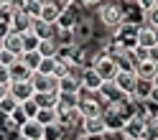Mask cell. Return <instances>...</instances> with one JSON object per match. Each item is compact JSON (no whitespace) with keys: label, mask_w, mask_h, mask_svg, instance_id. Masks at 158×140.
<instances>
[{"label":"cell","mask_w":158,"mask_h":140,"mask_svg":"<svg viewBox=\"0 0 158 140\" xmlns=\"http://www.w3.org/2000/svg\"><path fill=\"white\" fill-rule=\"evenodd\" d=\"M123 138L125 140H143L148 135V122H145V117L143 115H133L130 120H125V125H123Z\"/></svg>","instance_id":"cell-1"},{"label":"cell","mask_w":158,"mask_h":140,"mask_svg":"<svg viewBox=\"0 0 158 140\" xmlns=\"http://www.w3.org/2000/svg\"><path fill=\"white\" fill-rule=\"evenodd\" d=\"M92 69L102 76V82H105V84H107V82H112V79L117 76V72H120V69H117V64H115V59H112V56H107V54H97V59L92 61Z\"/></svg>","instance_id":"cell-2"},{"label":"cell","mask_w":158,"mask_h":140,"mask_svg":"<svg viewBox=\"0 0 158 140\" xmlns=\"http://www.w3.org/2000/svg\"><path fill=\"white\" fill-rule=\"evenodd\" d=\"M100 21L107 28H117V26L125 21V8L120 3H105L102 10H100Z\"/></svg>","instance_id":"cell-3"},{"label":"cell","mask_w":158,"mask_h":140,"mask_svg":"<svg viewBox=\"0 0 158 140\" xmlns=\"http://www.w3.org/2000/svg\"><path fill=\"white\" fill-rule=\"evenodd\" d=\"M135 82H138V74H135V72H117V76L112 79L115 89H117V92H120L123 97H133Z\"/></svg>","instance_id":"cell-4"},{"label":"cell","mask_w":158,"mask_h":140,"mask_svg":"<svg viewBox=\"0 0 158 140\" xmlns=\"http://www.w3.org/2000/svg\"><path fill=\"white\" fill-rule=\"evenodd\" d=\"M31 87H33V92H59V79L54 74H38V72H33Z\"/></svg>","instance_id":"cell-5"},{"label":"cell","mask_w":158,"mask_h":140,"mask_svg":"<svg viewBox=\"0 0 158 140\" xmlns=\"http://www.w3.org/2000/svg\"><path fill=\"white\" fill-rule=\"evenodd\" d=\"M79 130H82V135H102L107 133V125H105V117L102 115H94V117H82V122H79Z\"/></svg>","instance_id":"cell-6"},{"label":"cell","mask_w":158,"mask_h":140,"mask_svg":"<svg viewBox=\"0 0 158 140\" xmlns=\"http://www.w3.org/2000/svg\"><path fill=\"white\" fill-rule=\"evenodd\" d=\"M31 28H33V15H28L23 8L13 10V15H10V31H15V33H28Z\"/></svg>","instance_id":"cell-7"},{"label":"cell","mask_w":158,"mask_h":140,"mask_svg":"<svg viewBox=\"0 0 158 140\" xmlns=\"http://www.w3.org/2000/svg\"><path fill=\"white\" fill-rule=\"evenodd\" d=\"M102 76L94 72L92 66H84L82 69V92H100L102 89Z\"/></svg>","instance_id":"cell-8"},{"label":"cell","mask_w":158,"mask_h":140,"mask_svg":"<svg viewBox=\"0 0 158 140\" xmlns=\"http://www.w3.org/2000/svg\"><path fill=\"white\" fill-rule=\"evenodd\" d=\"M61 13H64V8L59 5V3H54V0H46V3L41 5V13H38V18H41V21H46V23H51V26H56L59 18H61Z\"/></svg>","instance_id":"cell-9"},{"label":"cell","mask_w":158,"mask_h":140,"mask_svg":"<svg viewBox=\"0 0 158 140\" xmlns=\"http://www.w3.org/2000/svg\"><path fill=\"white\" fill-rule=\"evenodd\" d=\"M82 122L79 109H56V125H61L64 130H72Z\"/></svg>","instance_id":"cell-10"},{"label":"cell","mask_w":158,"mask_h":140,"mask_svg":"<svg viewBox=\"0 0 158 140\" xmlns=\"http://www.w3.org/2000/svg\"><path fill=\"white\" fill-rule=\"evenodd\" d=\"M8 94L15 97L18 105H21V102H26V99H31L36 92H33L31 82H10V87H8Z\"/></svg>","instance_id":"cell-11"},{"label":"cell","mask_w":158,"mask_h":140,"mask_svg":"<svg viewBox=\"0 0 158 140\" xmlns=\"http://www.w3.org/2000/svg\"><path fill=\"white\" fill-rule=\"evenodd\" d=\"M156 43H158V28L143 23L140 28H138V46H143V48H153Z\"/></svg>","instance_id":"cell-12"},{"label":"cell","mask_w":158,"mask_h":140,"mask_svg":"<svg viewBox=\"0 0 158 140\" xmlns=\"http://www.w3.org/2000/svg\"><path fill=\"white\" fill-rule=\"evenodd\" d=\"M18 135L23 140H41L44 138V125L38 120H26L21 125V130H18Z\"/></svg>","instance_id":"cell-13"},{"label":"cell","mask_w":158,"mask_h":140,"mask_svg":"<svg viewBox=\"0 0 158 140\" xmlns=\"http://www.w3.org/2000/svg\"><path fill=\"white\" fill-rule=\"evenodd\" d=\"M3 48H5V51H10V54H15V56H23V33L10 31V33L3 38Z\"/></svg>","instance_id":"cell-14"},{"label":"cell","mask_w":158,"mask_h":140,"mask_svg":"<svg viewBox=\"0 0 158 140\" xmlns=\"http://www.w3.org/2000/svg\"><path fill=\"white\" fill-rule=\"evenodd\" d=\"M151 92H153V79H140L138 76V82H135V89H133V97L130 99H135V102H148V97H151Z\"/></svg>","instance_id":"cell-15"},{"label":"cell","mask_w":158,"mask_h":140,"mask_svg":"<svg viewBox=\"0 0 158 140\" xmlns=\"http://www.w3.org/2000/svg\"><path fill=\"white\" fill-rule=\"evenodd\" d=\"M31 31L38 36V41H46V38H56V26L41 21V18H33V28Z\"/></svg>","instance_id":"cell-16"},{"label":"cell","mask_w":158,"mask_h":140,"mask_svg":"<svg viewBox=\"0 0 158 140\" xmlns=\"http://www.w3.org/2000/svg\"><path fill=\"white\" fill-rule=\"evenodd\" d=\"M79 107V92H59L56 109H77Z\"/></svg>","instance_id":"cell-17"},{"label":"cell","mask_w":158,"mask_h":140,"mask_svg":"<svg viewBox=\"0 0 158 140\" xmlns=\"http://www.w3.org/2000/svg\"><path fill=\"white\" fill-rule=\"evenodd\" d=\"M8 69H10L13 82H31V76H33V72H31V69H28V66L21 61V59H18L13 66H8Z\"/></svg>","instance_id":"cell-18"},{"label":"cell","mask_w":158,"mask_h":140,"mask_svg":"<svg viewBox=\"0 0 158 140\" xmlns=\"http://www.w3.org/2000/svg\"><path fill=\"white\" fill-rule=\"evenodd\" d=\"M135 74L140 76V79H156V74H158V64L156 61H140V64H135Z\"/></svg>","instance_id":"cell-19"},{"label":"cell","mask_w":158,"mask_h":140,"mask_svg":"<svg viewBox=\"0 0 158 140\" xmlns=\"http://www.w3.org/2000/svg\"><path fill=\"white\" fill-rule=\"evenodd\" d=\"M36 51L41 54V59H51V56H56V51H59V43H56V38H46V41H41Z\"/></svg>","instance_id":"cell-20"},{"label":"cell","mask_w":158,"mask_h":140,"mask_svg":"<svg viewBox=\"0 0 158 140\" xmlns=\"http://www.w3.org/2000/svg\"><path fill=\"white\" fill-rule=\"evenodd\" d=\"M56 97H59V92H36L33 94L38 107H56Z\"/></svg>","instance_id":"cell-21"},{"label":"cell","mask_w":158,"mask_h":140,"mask_svg":"<svg viewBox=\"0 0 158 140\" xmlns=\"http://www.w3.org/2000/svg\"><path fill=\"white\" fill-rule=\"evenodd\" d=\"M36 120L44 127L46 125H54L56 122V107H41V109H38V115H36Z\"/></svg>","instance_id":"cell-22"},{"label":"cell","mask_w":158,"mask_h":140,"mask_svg":"<svg viewBox=\"0 0 158 140\" xmlns=\"http://www.w3.org/2000/svg\"><path fill=\"white\" fill-rule=\"evenodd\" d=\"M61 138H64V127L61 125L54 122V125H46L44 127V138L41 140H61Z\"/></svg>","instance_id":"cell-23"},{"label":"cell","mask_w":158,"mask_h":140,"mask_svg":"<svg viewBox=\"0 0 158 140\" xmlns=\"http://www.w3.org/2000/svg\"><path fill=\"white\" fill-rule=\"evenodd\" d=\"M21 61H23L28 69H31V72H36L38 64H41V54H38V51H26V54L21 56Z\"/></svg>","instance_id":"cell-24"},{"label":"cell","mask_w":158,"mask_h":140,"mask_svg":"<svg viewBox=\"0 0 158 140\" xmlns=\"http://www.w3.org/2000/svg\"><path fill=\"white\" fill-rule=\"evenodd\" d=\"M38 109H41V107L36 105V99H33V97H31V99H26V102H21V112H23L28 120H36Z\"/></svg>","instance_id":"cell-25"},{"label":"cell","mask_w":158,"mask_h":140,"mask_svg":"<svg viewBox=\"0 0 158 140\" xmlns=\"http://www.w3.org/2000/svg\"><path fill=\"white\" fill-rule=\"evenodd\" d=\"M18 107H21V105H18V99H15V97H10V94H5L3 99H0V112H8V115H13Z\"/></svg>","instance_id":"cell-26"},{"label":"cell","mask_w":158,"mask_h":140,"mask_svg":"<svg viewBox=\"0 0 158 140\" xmlns=\"http://www.w3.org/2000/svg\"><path fill=\"white\" fill-rule=\"evenodd\" d=\"M56 64H59L56 56H51V59H41V64H38L36 72H38V74H54V72H56Z\"/></svg>","instance_id":"cell-27"},{"label":"cell","mask_w":158,"mask_h":140,"mask_svg":"<svg viewBox=\"0 0 158 140\" xmlns=\"http://www.w3.org/2000/svg\"><path fill=\"white\" fill-rule=\"evenodd\" d=\"M38 43H41V41H38V36H36L33 31L23 33V54H26V51H36V48H38Z\"/></svg>","instance_id":"cell-28"},{"label":"cell","mask_w":158,"mask_h":140,"mask_svg":"<svg viewBox=\"0 0 158 140\" xmlns=\"http://www.w3.org/2000/svg\"><path fill=\"white\" fill-rule=\"evenodd\" d=\"M130 54H133V61H135V64H140V61H148V59H151V51H148V48H143V46H135Z\"/></svg>","instance_id":"cell-29"},{"label":"cell","mask_w":158,"mask_h":140,"mask_svg":"<svg viewBox=\"0 0 158 140\" xmlns=\"http://www.w3.org/2000/svg\"><path fill=\"white\" fill-rule=\"evenodd\" d=\"M143 15H145V23H148V26H153V28H158V3H156V5L151 8V10H145Z\"/></svg>","instance_id":"cell-30"},{"label":"cell","mask_w":158,"mask_h":140,"mask_svg":"<svg viewBox=\"0 0 158 140\" xmlns=\"http://www.w3.org/2000/svg\"><path fill=\"white\" fill-rule=\"evenodd\" d=\"M18 59H21V56H15V54H10V51H5V48L0 51V64H3V66H13Z\"/></svg>","instance_id":"cell-31"},{"label":"cell","mask_w":158,"mask_h":140,"mask_svg":"<svg viewBox=\"0 0 158 140\" xmlns=\"http://www.w3.org/2000/svg\"><path fill=\"white\" fill-rule=\"evenodd\" d=\"M26 120H28V117H26V115L21 112V107H18V109H15V112L10 115V122H13V127H18V130H21V125L26 122Z\"/></svg>","instance_id":"cell-32"},{"label":"cell","mask_w":158,"mask_h":140,"mask_svg":"<svg viewBox=\"0 0 158 140\" xmlns=\"http://www.w3.org/2000/svg\"><path fill=\"white\" fill-rule=\"evenodd\" d=\"M10 82H13V76H10V69L0 64V84H3V87H10Z\"/></svg>","instance_id":"cell-33"},{"label":"cell","mask_w":158,"mask_h":140,"mask_svg":"<svg viewBox=\"0 0 158 140\" xmlns=\"http://www.w3.org/2000/svg\"><path fill=\"white\" fill-rule=\"evenodd\" d=\"M10 33V18H0V46H3V38Z\"/></svg>","instance_id":"cell-34"},{"label":"cell","mask_w":158,"mask_h":140,"mask_svg":"<svg viewBox=\"0 0 158 140\" xmlns=\"http://www.w3.org/2000/svg\"><path fill=\"white\" fill-rule=\"evenodd\" d=\"M135 3H138V8H140V10L145 13V10H151V8L158 3V0H135Z\"/></svg>","instance_id":"cell-35"},{"label":"cell","mask_w":158,"mask_h":140,"mask_svg":"<svg viewBox=\"0 0 158 140\" xmlns=\"http://www.w3.org/2000/svg\"><path fill=\"white\" fill-rule=\"evenodd\" d=\"M148 102H151L153 107H158V87L153 84V92H151V97H148Z\"/></svg>","instance_id":"cell-36"},{"label":"cell","mask_w":158,"mask_h":140,"mask_svg":"<svg viewBox=\"0 0 158 140\" xmlns=\"http://www.w3.org/2000/svg\"><path fill=\"white\" fill-rule=\"evenodd\" d=\"M54 3H59V5H61L64 10H66V8H72V5L77 3V0H54Z\"/></svg>","instance_id":"cell-37"},{"label":"cell","mask_w":158,"mask_h":140,"mask_svg":"<svg viewBox=\"0 0 158 140\" xmlns=\"http://www.w3.org/2000/svg\"><path fill=\"white\" fill-rule=\"evenodd\" d=\"M148 51H151V61H156V64H158V43H156L153 48H148Z\"/></svg>","instance_id":"cell-38"},{"label":"cell","mask_w":158,"mask_h":140,"mask_svg":"<svg viewBox=\"0 0 158 140\" xmlns=\"http://www.w3.org/2000/svg\"><path fill=\"white\" fill-rule=\"evenodd\" d=\"M84 140H107V133H102V135H87Z\"/></svg>","instance_id":"cell-39"},{"label":"cell","mask_w":158,"mask_h":140,"mask_svg":"<svg viewBox=\"0 0 158 140\" xmlns=\"http://www.w3.org/2000/svg\"><path fill=\"white\" fill-rule=\"evenodd\" d=\"M82 3H84V5H100L102 0H82Z\"/></svg>","instance_id":"cell-40"},{"label":"cell","mask_w":158,"mask_h":140,"mask_svg":"<svg viewBox=\"0 0 158 140\" xmlns=\"http://www.w3.org/2000/svg\"><path fill=\"white\" fill-rule=\"evenodd\" d=\"M5 94H8V87H3V84H0V99H3Z\"/></svg>","instance_id":"cell-41"},{"label":"cell","mask_w":158,"mask_h":140,"mask_svg":"<svg viewBox=\"0 0 158 140\" xmlns=\"http://www.w3.org/2000/svg\"><path fill=\"white\" fill-rule=\"evenodd\" d=\"M0 51H3V46H0Z\"/></svg>","instance_id":"cell-42"},{"label":"cell","mask_w":158,"mask_h":140,"mask_svg":"<svg viewBox=\"0 0 158 140\" xmlns=\"http://www.w3.org/2000/svg\"><path fill=\"white\" fill-rule=\"evenodd\" d=\"M18 140H23V138H18Z\"/></svg>","instance_id":"cell-43"},{"label":"cell","mask_w":158,"mask_h":140,"mask_svg":"<svg viewBox=\"0 0 158 140\" xmlns=\"http://www.w3.org/2000/svg\"><path fill=\"white\" fill-rule=\"evenodd\" d=\"M143 140H148V138H143Z\"/></svg>","instance_id":"cell-44"},{"label":"cell","mask_w":158,"mask_h":140,"mask_svg":"<svg viewBox=\"0 0 158 140\" xmlns=\"http://www.w3.org/2000/svg\"><path fill=\"white\" fill-rule=\"evenodd\" d=\"M61 140H66V138H61Z\"/></svg>","instance_id":"cell-45"}]
</instances>
